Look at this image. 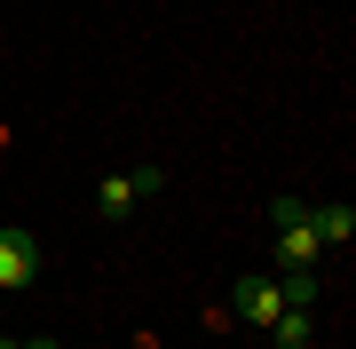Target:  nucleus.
Listing matches in <instances>:
<instances>
[{
    "label": "nucleus",
    "mask_w": 356,
    "mask_h": 349,
    "mask_svg": "<svg viewBox=\"0 0 356 349\" xmlns=\"http://www.w3.org/2000/svg\"><path fill=\"white\" fill-rule=\"evenodd\" d=\"M32 278H40V238L0 222V294H16V286H32Z\"/></svg>",
    "instance_id": "obj_4"
},
{
    "label": "nucleus",
    "mask_w": 356,
    "mask_h": 349,
    "mask_svg": "<svg viewBox=\"0 0 356 349\" xmlns=\"http://www.w3.org/2000/svg\"><path fill=\"white\" fill-rule=\"evenodd\" d=\"M309 222H317V238H325V246H348V238H356V207H348V199H325V207H309Z\"/></svg>",
    "instance_id": "obj_5"
},
{
    "label": "nucleus",
    "mask_w": 356,
    "mask_h": 349,
    "mask_svg": "<svg viewBox=\"0 0 356 349\" xmlns=\"http://www.w3.org/2000/svg\"><path fill=\"white\" fill-rule=\"evenodd\" d=\"M285 310V294H277V278H269V270H245L238 286H229V318H238V325H261V334H269V318H277Z\"/></svg>",
    "instance_id": "obj_3"
},
{
    "label": "nucleus",
    "mask_w": 356,
    "mask_h": 349,
    "mask_svg": "<svg viewBox=\"0 0 356 349\" xmlns=\"http://www.w3.org/2000/svg\"><path fill=\"white\" fill-rule=\"evenodd\" d=\"M269 222H277V270H317L325 238H317V222H309V199H277Z\"/></svg>",
    "instance_id": "obj_1"
},
{
    "label": "nucleus",
    "mask_w": 356,
    "mask_h": 349,
    "mask_svg": "<svg viewBox=\"0 0 356 349\" xmlns=\"http://www.w3.org/2000/svg\"><path fill=\"white\" fill-rule=\"evenodd\" d=\"M0 349H24V341H8V334H0Z\"/></svg>",
    "instance_id": "obj_8"
},
{
    "label": "nucleus",
    "mask_w": 356,
    "mask_h": 349,
    "mask_svg": "<svg viewBox=\"0 0 356 349\" xmlns=\"http://www.w3.org/2000/svg\"><path fill=\"white\" fill-rule=\"evenodd\" d=\"M24 349H64V341H24Z\"/></svg>",
    "instance_id": "obj_7"
},
{
    "label": "nucleus",
    "mask_w": 356,
    "mask_h": 349,
    "mask_svg": "<svg viewBox=\"0 0 356 349\" xmlns=\"http://www.w3.org/2000/svg\"><path fill=\"white\" fill-rule=\"evenodd\" d=\"M159 191H166V175H159V167L103 175V183H95V215H103V222H127V215L143 207V199H159Z\"/></svg>",
    "instance_id": "obj_2"
},
{
    "label": "nucleus",
    "mask_w": 356,
    "mask_h": 349,
    "mask_svg": "<svg viewBox=\"0 0 356 349\" xmlns=\"http://www.w3.org/2000/svg\"><path fill=\"white\" fill-rule=\"evenodd\" d=\"M269 341H277V349H309V341H317V310H277V318H269Z\"/></svg>",
    "instance_id": "obj_6"
}]
</instances>
